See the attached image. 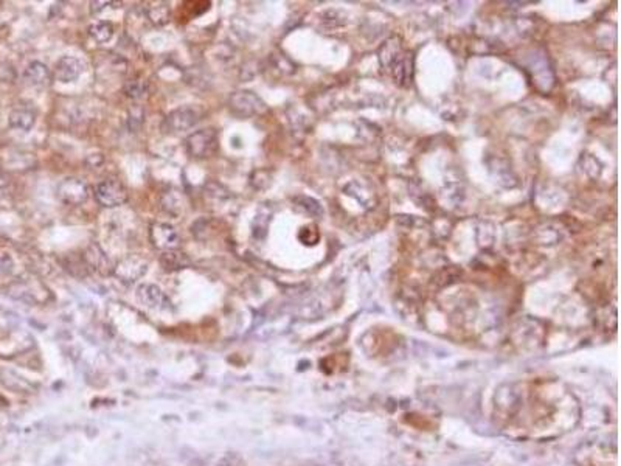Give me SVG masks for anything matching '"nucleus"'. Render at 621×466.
<instances>
[{"instance_id":"15","label":"nucleus","mask_w":621,"mask_h":466,"mask_svg":"<svg viewBox=\"0 0 621 466\" xmlns=\"http://www.w3.org/2000/svg\"><path fill=\"white\" fill-rule=\"evenodd\" d=\"M147 14L154 25H165L169 21V6L165 2L154 4L147 8Z\"/></svg>"},{"instance_id":"6","label":"nucleus","mask_w":621,"mask_h":466,"mask_svg":"<svg viewBox=\"0 0 621 466\" xmlns=\"http://www.w3.org/2000/svg\"><path fill=\"white\" fill-rule=\"evenodd\" d=\"M198 120H199V112L196 111V109L190 106L179 107L166 115L165 129L169 132L189 131L196 123H198Z\"/></svg>"},{"instance_id":"8","label":"nucleus","mask_w":621,"mask_h":466,"mask_svg":"<svg viewBox=\"0 0 621 466\" xmlns=\"http://www.w3.org/2000/svg\"><path fill=\"white\" fill-rule=\"evenodd\" d=\"M84 70V64L76 56H63L55 65V78L64 84L73 83L80 78Z\"/></svg>"},{"instance_id":"12","label":"nucleus","mask_w":621,"mask_h":466,"mask_svg":"<svg viewBox=\"0 0 621 466\" xmlns=\"http://www.w3.org/2000/svg\"><path fill=\"white\" fill-rule=\"evenodd\" d=\"M8 123L13 129L28 132L33 129V126L36 123V114L31 111L30 107H16L11 111Z\"/></svg>"},{"instance_id":"17","label":"nucleus","mask_w":621,"mask_h":466,"mask_svg":"<svg viewBox=\"0 0 621 466\" xmlns=\"http://www.w3.org/2000/svg\"><path fill=\"white\" fill-rule=\"evenodd\" d=\"M216 466H245V463L238 454L227 452L223 459L216 463Z\"/></svg>"},{"instance_id":"4","label":"nucleus","mask_w":621,"mask_h":466,"mask_svg":"<svg viewBox=\"0 0 621 466\" xmlns=\"http://www.w3.org/2000/svg\"><path fill=\"white\" fill-rule=\"evenodd\" d=\"M56 194L65 206H81L89 198V186L78 177H67L58 185Z\"/></svg>"},{"instance_id":"5","label":"nucleus","mask_w":621,"mask_h":466,"mask_svg":"<svg viewBox=\"0 0 621 466\" xmlns=\"http://www.w3.org/2000/svg\"><path fill=\"white\" fill-rule=\"evenodd\" d=\"M149 240L154 248L166 252V250L177 249L179 243H181V236H179L177 231L173 226L157 223V224H152L149 228Z\"/></svg>"},{"instance_id":"11","label":"nucleus","mask_w":621,"mask_h":466,"mask_svg":"<svg viewBox=\"0 0 621 466\" xmlns=\"http://www.w3.org/2000/svg\"><path fill=\"white\" fill-rule=\"evenodd\" d=\"M84 261L87 263V266L95 269L101 275H107L112 272V266H110L107 255L97 244L89 245V249L86 250V255H84Z\"/></svg>"},{"instance_id":"14","label":"nucleus","mask_w":621,"mask_h":466,"mask_svg":"<svg viewBox=\"0 0 621 466\" xmlns=\"http://www.w3.org/2000/svg\"><path fill=\"white\" fill-rule=\"evenodd\" d=\"M89 36L92 41H95L97 44H106L114 36V27L110 22L100 21L90 25Z\"/></svg>"},{"instance_id":"13","label":"nucleus","mask_w":621,"mask_h":466,"mask_svg":"<svg viewBox=\"0 0 621 466\" xmlns=\"http://www.w3.org/2000/svg\"><path fill=\"white\" fill-rule=\"evenodd\" d=\"M160 265L165 270H169V272H173V270H181L185 268L191 266L190 258L185 255L184 252L181 250H166L161 253L160 257Z\"/></svg>"},{"instance_id":"18","label":"nucleus","mask_w":621,"mask_h":466,"mask_svg":"<svg viewBox=\"0 0 621 466\" xmlns=\"http://www.w3.org/2000/svg\"><path fill=\"white\" fill-rule=\"evenodd\" d=\"M13 269V261L8 255H2L0 257V275H6L10 274Z\"/></svg>"},{"instance_id":"16","label":"nucleus","mask_w":621,"mask_h":466,"mask_svg":"<svg viewBox=\"0 0 621 466\" xmlns=\"http://www.w3.org/2000/svg\"><path fill=\"white\" fill-rule=\"evenodd\" d=\"M147 92H148L147 84H144L140 80H134V81L126 83V86H124V93L129 98H132V100H142V98H144V95H147Z\"/></svg>"},{"instance_id":"2","label":"nucleus","mask_w":621,"mask_h":466,"mask_svg":"<svg viewBox=\"0 0 621 466\" xmlns=\"http://www.w3.org/2000/svg\"><path fill=\"white\" fill-rule=\"evenodd\" d=\"M95 199L100 206L106 208H115L123 206L127 201V190L122 181L109 177L101 181L95 186Z\"/></svg>"},{"instance_id":"7","label":"nucleus","mask_w":621,"mask_h":466,"mask_svg":"<svg viewBox=\"0 0 621 466\" xmlns=\"http://www.w3.org/2000/svg\"><path fill=\"white\" fill-rule=\"evenodd\" d=\"M148 270V263L137 255H129L114 268V274L124 283H134Z\"/></svg>"},{"instance_id":"10","label":"nucleus","mask_w":621,"mask_h":466,"mask_svg":"<svg viewBox=\"0 0 621 466\" xmlns=\"http://www.w3.org/2000/svg\"><path fill=\"white\" fill-rule=\"evenodd\" d=\"M23 81L30 88H46L52 81V73L48 67L42 63H31L23 72Z\"/></svg>"},{"instance_id":"9","label":"nucleus","mask_w":621,"mask_h":466,"mask_svg":"<svg viewBox=\"0 0 621 466\" xmlns=\"http://www.w3.org/2000/svg\"><path fill=\"white\" fill-rule=\"evenodd\" d=\"M137 300L144 308H149V309H160L166 302L164 291H161L159 286L151 283H144L139 286Z\"/></svg>"},{"instance_id":"1","label":"nucleus","mask_w":621,"mask_h":466,"mask_svg":"<svg viewBox=\"0 0 621 466\" xmlns=\"http://www.w3.org/2000/svg\"><path fill=\"white\" fill-rule=\"evenodd\" d=\"M186 151L194 159H207L215 156L219 149V135L213 128L201 129L191 134L185 142Z\"/></svg>"},{"instance_id":"3","label":"nucleus","mask_w":621,"mask_h":466,"mask_svg":"<svg viewBox=\"0 0 621 466\" xmlns=\"http://www.w3.org/2000/svg\"><path fill=\"white\" fill-rule=\"evenodd\" d=\"M228 106H230V111L233 115L241 118L258 115L266 109L262 100L250 90L233 92L230 98H228Z\"/></svg>"}]
</instances>
